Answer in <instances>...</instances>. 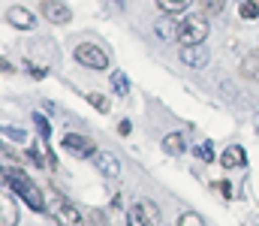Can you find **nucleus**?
I'll list each match as a JSON object with an SVG mask.
<instances>
[{"label": "nucleus", "mask_w": 259, "mask_h": 226, "mask_svg": "<svg viewBox=\"0 0 259 226\" xmlns=\"http://www.w3.org/2000/svg\"><path fill=\"white\" fill-rule=\"evenodd\" d=\"M3 184L6 187H12L33 211H46V202H42V190L36 187V181L33 178H27V172H21V169H6L3 172Z\"/></svg>", "instance_id": "f257e3e1"}, {"label": "nucleus", "mask_w": 259, "mask_h": 226, "mask_svg": "<svg viewBox=\"0 0 259 226\" xmlns=\"http://www.w3.org/2000/svg\"><path fill=\"white\" fill-rule=\"evenodd\" d=\"M208 36V15L193 12V15H184V21L178 24V42L181 46H202Z\"/></svg>", "instance_id": "f03ea898"}, {"label": "nucleus", "mask_w": 259, "mask_h": 226, "mask_svg": "<svg viewBox=\"0 0 259 226\" xmlns=\"http://www.w3.org/2000/svg\"><path fill=\"white\" fill-rule=\"evenodd\" d=\"M49 211H52V217H55V220H58L61 226H84V217H81V211H78L72 202L61 199V196H55V199H52Z\"/></svg>", "instance_id": "7ed1b4c3"}, {"label": "nucleus", "mask_w": 259, "mask_h": 226, "mask_svg": "<svg viewBox=\"0 0 259 226\" xmlns=\"http://www.w3.org/2000/svg\"><path fill=\"white\" fill-rule=\"evenodd\" d=\"M75 61H78L81 67H91V70H106V67H109V55H106L100 46H94V42L75 46Z\"/></svg>", "instance_id": "20e7f679"}, {"label": "nucleus", "mask_w": 259, "mask_h": 226, "mask_svg": "<svg viewBox=\"0 0 259 226\" xmlns=\"http://www.w3.org/2000/svg\"><path fill=\"white\" fill-rule=\"evenodd\" d=\"M39 12H42V18L52 21V24H66V21L72 18V12L66 9L61 0H39Z\"/></svg>", "instance_id": "39448f33"}, {"label": "nucleus", "mask_w": 259, "mask_h": 226, "mask_svg": "<svg viewBox=\"0 0 259 226\" xmlns=\"http://www.w3.org/2000/svg\"><path fill=\"white\" fill-rule=\"evenodd\" d=\"M64 148L69 151V154H75V157H94V154H97L94 139L78 136V133H66V136H64Z\"/></svg>", "instance_id": "423d86ee"}, {"label": "nucleus", "mask_w": 259, "mask_h": 226, "mask_svg": "<svg viewBox=\"0 0 259 226\" xmlns=\"http://www.w3.org/2000/svg\"><path fill=\"white\" fill-rule=\"evenodd\" d=\"M6 21H9L12 27H18V30H33V27H36L33 12L24 9V6H9V9H6Z\"/></svg>", "instance_id": "0eeeda50"}, {"label": "nucleus", "mask_w": 259, "mask_h": 226, "mask_svg": "<svg viewBox=\"0 0 259 226\" xmlns=\"http://www.w3.org/2000/svg\"><path fill=\"white\" fill-rule=\"evenodd\" d=\"M91 160L97 163V169H100L106 178H118V175H121V163H118L115 154H109V151H97Z\"/></svg>", "instance_id": "6e6552de"}, {"label": "nucleus", "mask_w": 259, "mask_h": 226, "mask_svg": "<svg viewBox=\"0 0 259 226\" xmlns=\"http://www.w3.org/2000/svg\"><path fill=\"white\" fill-rule=\"evenodd\" d=\"M181 61L193 70L208 67V49L205 46H181Z\"/></svg>", "instance_id": "1a4fd4ad"}, {"label": "nucleus", "mask_w": 259, "mask_h": 226, "mask_svg": "<svg viewBox=\"0 0 259 226\" xmlns=\"http://www.w3.org/2000/svg\"><path fill=\"white\" fill-rule=\"evenodd\" d=\"M220 163H223L226 169H235V166H247V154H244V148H241V145H232V148L223 151Z\"/></svg>", "instance_id": "9d476101"}, {"label": "nucleus", "mask_w": 259, "mask_h": 226, "mask_svg": "<svg viewBox=\"0 0 259 226\" xmlns=\"http://www.w3.org/2000/svg\"><path fill=\"white\" fill-rule=\"evenodd\" d=\"M241 75L247 81H259V49H253L244 61H241Z\"/></svg>", "instance_id": "9b49d317"}, {"label": "nucleus", "mask_w": 259, "mask_h": 226, "mask_svg": "<svg viewBox=\"0 0 259 226\" xmlns=\"http://www.w3.org/2000/svg\"><path fill=\"white\" fill-rule=\"evenodd\" d=\"M18 223V208H15V202L6 196L3 202H0V226H15Z\"/></svg>", "instance_id": "f8f14e48"}, {"label": "nucleus", "mask_w": 259, "mask_h": 226, "mask_svg": "<svg viewBox=\"0 0 259 226\" xmlns=\"http://www.w3.org/2000/svg\"><path fill=\"white\" fill-rule=\"evenodd\" d=\"M157 3H160V9H163L166 15L175 18V15H181V12H187L193 0H157Z\"/></svg>", "instance_id": "ddd939ff"}, {"label": "nucleus", "mask_w": 259, "mask_h": 226, "mask_svg": "<svg viewBox=\"0 0 259 226\" xmlns=\"http://www.w3.org/2000/svg\"><path fill=\"white\" fill-rule=\"evenodd\" d=\"M157 36H160V39H175V36H178V24H175L172 15H166V18L157 24Z\"/></svg>", "instance_id": "4468645a"}, {"label": "nucleus", "mask_w": 259, "mask_h": 226, "mask_svg": "<svg viewBox=\"0 0 259 226\" xmlns=\"http://www.w3.org/2000/svg\"><path fill=\"white\" fill-rule=\"evenodd\" d=\"M184 148H187V145H184V136H181V133H169V136L163 139V151H166V154H184Z\"/></svg>", "instance_id": "2eb2a0df"}, {"label": "nucleus", "mask_w": 259, "mask_h": 226, "mask_svg": "<svg viewBox=\"0 0 259 226\" xmlns=\"http://www.w3.org/2000/svg\"><path fill=\"white\" fill-rule=\"evenodd\" d=\"M136 208L142 211V217L151 226H160V208H157V205H151V202L145 199V202H136Z\"/></svg>", "instance_id": "dca6fc26"}, {"label": "nucleus", "mask_w": 259, "mask_h": 226, "mask_svg": "<svg viewBox=\"0 0 259 226\" xmlns=\"http://www.w3.org/2000/svg\"><path fill=\"white\" fill-rule=\"evenodd\" d=\"M84 100H88V103H91V106H94L97 112H103V115H106V112L112 109V106H109V97H103V94H97V91H91V94H88Z\"/></svg>", "instance_id": "f3484780"}, {"label": "nucleus", "mask_w": 259, "mask_h": 226, "mask_svg": "<svg viewBox=\"0 0 259 226\" xmlns=\"http://www.w3.org/2000/svg\"><path fill=\"white\" fill-rule=\"evenodd\" d=\"M199 6H202V15H220L226 0H199Z\"/></svg>", "instance_id": "a211bd4d"}, {"label": "nucleus", "mask_w": 259, "mask_h": 226, "mask_svg": "<svg viewBox=\"0 0 259 226\" xmlns=\"http://www.w3.org/2000/svg\"><path fill=\"white\" fill-rule=\"evenodd\" d=\"M112 84H115V91H118L121 97H127V94H130V81H127V75L121 73V70H115V73H112Z\"/></svg>", "instance_id": "6ab92c4d"}, {"label": "nucleus", "mask_w": 259, "mask_h": 226, "mask_svg": "<svg viewBox=\"0 0 259 226\" xmlns=\"http://www.w3.org/2000/svg\"><path fill=\"white\" fill-rule=\"evenodd\" d=\"M178 226H208V223H205V217H199L196 211H184V214L178 217Z\"/></svg>", "instance_id": "aec40b11"}, {"label": "nucleus", "mask_w": 259, "mask_h": 226, "mask_svg": "<svg viewBox=\"0 0 259 226\" xmlns=\"http://www.w3.org/2000/svg\"><path fill=\"white\" fill-rule=\"evenodd\" d=\"M241 18H247V21H250V18H259V3L256 0H244V3H241Z\"/></svg>", "instance_id": "412c9836"}, {"label": "nucleus", "mask_w": 259, "mask_h": 226, "mask_svg": "<svg viewBox=\"0 0 259 226\" xmlns=\"http://www.w3.org/2000/svg\"><path fill=\"white\" fill-rule=\"evenodd\" d=\"M127 226H151V223H148V220L142 217V211L133 205V208H130V214H127Z\"/></svg>", "instance_id": "4be33fe9"}, {"label": "nucleus", "mask_w": 259, "mask_h": 226, "mask_svg": "<svg viewBox=\"0 0 259 226\" xmlns=\"http://www.w3.org/2000/svg\"><path fill=\"white\" fill-rule=\"evenodd\" d=\"M33 124H36V130H39V136H42V139H49V136H52V127H49V121H46L42 115H36V112H33Z\"/></svg>", "instance_id": "5701e85b"}, {"label": "nucleus", "mask_w": 259, "mask_h": 226, "mask_svg": "<svg viewBox=\"0 0 259 226\" xmlns=\"http://www.w3.org/2000/svg\"><path fill=\"white\" fill-rule=\"evenodd\" d=\"M196 157L205 160V163H211V160H214V145H211V142H202V145L196 148Z\"/></svg>", "instance_id": "b1692460"}, {"label": "nucleus", "mask_w": 259, "mask_h": 226, "mask_svg": "<svg viewBox=\"0 0 259 226\" xmlns=\"http://www.w3.org/2000/svg\"><path fill=\"white\" fill-rule=\"evenodd\" d=\"M3 136H6V139H12V142H21V139H24V130H18V127H6V130H3Z\"/></svg>", "instance_id": "393cba45"}, {"label": "nucleus", "mask_w": 259, "mask_h": 226, "mask_svg": "<svg viewBox=\"0 0 259 226\" xmlns=\"http://www.w3.org/2000/svg\"><path fill=\"white\" fill-rule=\"evenodd\" d=\"M27 157H30V163H36V166H42V163H46V157H42V151H39V148H30V151H27Z\"/></svg>", "instance_id": "a878e982"}, {"label": "nucleus", "mask_w": 259, "mask_h": 226, "mask_svg": "<svg viewBox=\"0 0 259 226\" xmlns=\"http://www.w3.org/2000/svg\"><path fill=\"white\" fill-rule=\"evenodd\" d=\"M27 70H30V75H36V78H42V75H46V70H42V67H33V64H30Z\"/></svg>", "instance_id": "bb28decb"}, {"label": "nucleus", "mask_w": 259, "mask_h": 226, "mask_svg": "<svg viewBox=\"0 0 259 226\" xmlns=\"http://www.w3.org/2000/svg\"><path fill=\"white\" fill-rule=\"evenodd\" d=\"M118 133H121V136H130V121H121V127H118Z\"/></svg>", "instance_id": "cd10ccee"}, {"label": "nucleus", "mask_w": 259, "mask_h": 226, "mask_svg": "<svg viewBox=\"0 0 259 226\" xmlns=\"http://www.w3.org/2000/svg\"><path fill=\"white\" fill-rule=\"evenodd\" d=\"M247 226H259V214H253V217H247Z\"/></svg>", "instance_id": "c85d7f7f"}, {"label": "nucleus", "mask_w": 259, "mask_h": 226, "mask_svg": "<svg viewBox=\"0 0 259 226\" xmlns=\"http://www.w3.org/2000/svg\"><path fill=\"white\" fill-rule=\"evenodd\" d=\"M256 3H259V0H256Z\"/></svg>", "instance_id": "c756f323"}]
</instances>
